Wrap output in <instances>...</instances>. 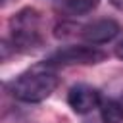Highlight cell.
Returning <instances> with one entry per match:
<instances>
[{
  "label": "cell",
  "instance_id": "7",
  "mask_svg": "<svg viewBox=\"0 0 123 123\" xmlns=\"http://www.w3.org/2000/svg\"><path fill=\"white\" fill-rule=\"evenodd\" d=\"M100 0H62V8L71 15H85L96 10Z\"/></svg>",
  "mask_w": 123,
  "mask_h": 123
},
{
  "label": "cell",
  "instance_id": "1",
  "mask_svg": "<svg viewBox=\"0 0 123 123\" xmlns=\"http://www.w3.org/2000/svg\"><path fill=\"white\" fill-rule=\"evenodd\" d=\"M48 65L50 63H40L17 75L8 85L10 94L15 100L27 102V104H37V102L46 100L58 88V83H60L56 71H52Z\"/></svg>",
  "mask_w": 123,
  "mask_h": 123
},
{
  "label": "cell",
  "instance_id": "3",
  "mask_svg": "<svg viewBox=\"0 0 123 123\" xmlns=\"http://www.w3.org/2000/svg\"><path fill=\"white\" fill-rule=\"evenodd\" d=\"M108 58V54L104 50H100L98 46L92 44H73V46H63L60 50H56L50 58L48 63L50 65H94L100 63Z\"/></svg>",
  "mask_w": 123,
  "mask_h": 123
},
{
  "label": "cell",
  "instance_id": "4",
  "mask_svg": "<svg viewBox=\"0 0 123 123\" xmlns=\"http://www.w3.org/2000/svg\"><path fill=\"white\" fill-rule=\"evenodd\" d=\"M121 27L117 21L113 19H96L92 23H86L79 29V37L86 42V44H92V46H98V44H106L110 40H113L117 35H119Z\"/></svg>",
  "mask_w": 123,
  "mask_h": 123
},
{
  "label": "cell",
  "instance_id": "10",
  "mask_svg": "<svg viewBox=\"0 0 123 123\" xmlns=\"http://www.w3.org/2000/svg\"><path fill=\"white\" fill-rule=\"evenodd\" d=\"M2 2H6V0H2Z\"/></svg>",
  "mask_w": 123,
  "mask_h": 123
},
{
  "label": "cell",
  "instance_id": "2",
  "mask_svg": "<svg viewBox=\"0 0 123 123\" xmlns=\"http://www.w3.org/2000/svg\"><path fill=\"white\" fill-rule=\"evenodd\" d=\"M10 40L13 50L31 52L42 44L40 35V13L35 8H23L10 19Z\"/></svg>",
  "mask_w": 123,
  "mask_h": 123
},
{
  "label": "cell",
  "instance_id": "6",
  "mask_svg": "<svg viewBox=\"0 0 123 123\" xmlns=\"http://www.w3.org/2000/svg\"><path fill=\"white\" fill-rule=\"evenodd\" d=\"M98 110H100L102 123H121L123 121V104L115 98L102 100Z\"/></svg>",
  "mask_w": 123,
  "mask_h": 123
},
{
  "label": "cell",
  "instance_id": "8",
  "mask_svg": "<svg viewBox=\"0 0 123 123\" xmlns=\"http://www.w3.org/2000/svg\"><path fill=\"white\" fill-rule=\"evenodd\" d=\"M110 4L115 8V10H119V12H123V0H110Z\"/></svg>",
  "mask_w": 123,
  "mask_h": 123
},
{
  "label": "cell",
  "instance_id": "9",
  "mask_svg": "<svg viewBox=\"0 0 123 123\" xmlns=\"http://www.w3.org/2000/svg\"><path fill=\"white\" fill-rule=\"evenodd\" d=\"M115 56H117L119 60H123V40H121V42L115 46Z\"/></svg>",
  "mask_w": 123,
  "mask_h": 123
},
{
  "label": "cell",
  "instance_id": "5",
  "mask_svg": "<svg viewBox=\"0 0 123 123\" xmlns=\"http://www.w3.org/2000/svg\"><path fill=\"white\" fill-rule=\"evenodd\" d=\"M67 104L75 113L86 115L92 110L100 108L102 98H100V92L94 86H90V85H75L67 92Z\"/></svg>",
  "mask_w": 123,
  "mask_h": 123
}]
</instances>
